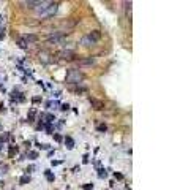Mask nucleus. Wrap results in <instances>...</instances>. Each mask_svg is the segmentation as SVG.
Returning <instances> with one entry per match:
<instances>
[{
  "label": "nucleus",
  "mask_w": 180,
  "mask_h": 190,
  "mask_svg": "<svg viewBox=\"0 0 180 190\" xmlns=\"http://www.w3.org/2000/svg\"><path fill=\"white\" fill-rule=\"evenodd\" d=\"M82 79H84V73L79 70H70L67 73V82H70V84H79Z\"/></svg>",
  "instance_id": "1"
},
{
  "label": "nucleus",
  "mask_w": 180,
  "mask_h": 190,
  "mask_svg": "<svg viewBox=\"0 0 180 190\" xmlns=\"http://www.w3.org/2000/svg\"><path fill=\"white\" fill-rule=\"evenodd\" d=\"M57 10H58V5H57V3H54V2H49V5L46 7L44 13L41 14V16H43V17H49V16H52V14H55V13H57Z\"/></svg>",
  "instance_id": "2"
},
{
  "label": "nucleus",
  "mask_w": 180,
  "mask_h": 190,
  "mask_svg": "<svg viewBox=\"0 0 180 190\" xmlns=\"http://www.w3.org/2000/svg\"><path fill=\"white\" fill-rule=\"evenodd\" d=\"M57 57L62 59V60H73V59L76 57V54H74L73 51H70V49H65V51L57 52Z\"/></svg>",
  "instance_id": "3"
},
{
  "label": "nucleus",
  "mask_w": 180,
  "mask_h": 190,
  "mask_svg": "<svg viewBox=\"0 0 180 190\" xmlns=\"http://www.w3.org/2000/svg\"><path fill=\"white\" fill-rule=\"evenodd\" d=\"M63 38H65V33H60V32L52 33V35L47 37V40H49L51 43H60V41H63Z\"/></svg>",
  "instance_id": "4"
},
{
  "label": "nucleus",
  "mask_w": 180,
  "mask_h": 190,
  "mask_svg": "<svg viewBox=\"0 0 180 190\" xmlns=\"http://www.w3.org/2000/svg\"><path fill=\"white\" fill-rule=\"evenodd\" d=\"M88 102H90V105H92L95 109H98V111L104 108V103L101 102V100H97V98H92V97H90V98H88Z\"/></svg>",
  "instance_id": "5"
},
{
  "label": "nucleus",
  "mask_w": 180,
  "mask_h": 190,
  "mask_svg": "<svg viewBox=\"0 0 180 190\" xmlns=\"http://www.w3.org/2000/svg\"><path fill=\"white\" fill-rule=\"evenodd\" d=\"M22 40L28 44V43H35V41H38V37H37V35H33V33H27V35H24V37H22Z\"/></svg>",
  "instance_id": "6"
},
{
  "label": "nucleus",
  "mask_w": 180,
  "mask_h": 190,
  "mask_svg": "<svg viewBox=\"0 0 180 190\" xmlns=\"http://www.w3.org/2000/svg\"><path fill=\"white\" fill-rule=\"evenodd\" d=\"M87 37H88L90 40H92L93 43H97V41L100 40V37H101V33H100V30H93V32H90V33L87 35Z\"/></svg>",
  "instance_id": "7"
},
{
  "label": "nucleus",
  "mask_w": 180,
  "mask_h": 190,
  "mask_svg": "<svg viewBox=\"0 0 180 190\" xmlns=\"http://www.w3.org/2000/svg\"><path fill=\"white\" fill-rule=\"evenodd\" d=\"M93 59L92 57H88V59H85V60H79V65L81 67H90V65H93Z\"/></svg>",
  "instance_id": "8"
},
{
  "label": "nucleus",
  "mask_w": 180,
  "mask_h": 190,
  "mask_svg": "<svg viewBox=\"0 0 180 190\" xmlns=\"http://www.w3.org/2000/svg\"><path fill=\"white\" fill-rule=\"evenodd\" d=\"M65 144H67V149H73L74 147V141H73V138H71V136H67V138H65Z\"/></svg>",
  "instance_id": "9"
},
{
  "label": "nucleus",
  "mask_w": 180,
  "mask_h": 190,
  "mask_svg": "<svg viewBox=\"0 0 180 190\" xmlns=\"http://www.w3.org/2000/svg\"><path fill=\"white\" fill-rule=\"evenodd\" d=\"M40 62H43V63H49V62H51L49 54H46V52H41V54H40Z\"/></svg>",
  "instance_id": "10"
},
{
  "label": "nucleus",
  "mask_w": 180,
  "mask_h": 190,
  "mask_svg": "<svg viewBox=\"0 0 180 190\" xmlns=\"http://www.w3.org/2000/svg\"><path fill=\"white\" fill-rule=\"evenodd\" d=\"M81 44H84V46H92V44H95L92 40H90L88 37H84L82 40H81Z\"/></svg>",
  "instance_id": "11"
},
{
  "label": "nucleus",
  "mask_w": 180,
  "mask_h": 190,
  "mask_svg": "<svg viewBox=\"0 0 180 190\" xmlns=\"http://www.w3.org/2000/svg\"><path fill=\"white\" fill-rule=\"evenodd\" d=\"M25 5H27V8H37L38 5H40V2H25Z\"/></svg>",
  "instance_id": "12"
},
{
  "label": "nucleus",
  "mask_w": 180,
  "mask_h": 190,
  "mask_svg": "<svg viewBox=\"0 0 180 190\" xmlns=\"http://www.w3.org/2000/svg\"><path fill=\"white\" fill-rule=\"evenodd\" d=\"M44 174H46V177H47V181H49V182L54 181V174H51V171H49V170H46V171H44Z\"/></svg>",
  "instance_id": "13"
},
{
  "label": "nucleus",
  "mask_w": 180,
  "mask_h": 190,
  "mask_svg": "<svg viewBox=\"0 0 180 190\" xmlns=\"http://www.w3.org/2000/svg\"><path fill=\"white\" fill-rule=\"evenodd\" d=\"M16 152H17V147H16V146H11V147H10V157H13Z\"/></svg>",
  "instance_id": "14"
},
{
  "label": "nucleus",
  "mask_w": 180,
  "mask_h": 190,
  "mask_svg": "<svg viewBox=\"0 0 180 190\" xmlns=\"http://www.w3.org/2000/svg\"><path fill=\"white\" fill-rule=\"evenodd\" d=\"M17 44H19V48H22V49H25V48H27V43H25V41H24L22 38L17 41Z\"/></svg>",
  "instance_id": "15"
},
{
  "label": "nucleus",
  "mask_w": 180,
  "mask_h": 190,
  "mask_svg": "<svg viewBox=\"0 0 180 190\" xmlns=\"http://www.w3.org/2000/svg\"><path fill=\"white\" fill-rule=\"evenodd\" d=\"M27 182H30V177L28 176H22L21 177V184H27Z\"/></svg>",
  "instance_id": "16"
},
{
  "label": "nucleus",
  "mask_w": 180,
  "mask_h": 190,
  "mask_svg": "<svg viewBox=\"0 0 180 190\" xmlns=\"http://www.w3.org/2000/svg\"><path fill=\"white\" fill-rule=\"evenodd\" d=\"M28 157H30V158H37V157H38V152L30 151V152H28Z\"/></svg>",
  "instance_id": "17"
},
{
  "label": "nucleus",
  "mask_w": 180,
  "mask_h": 190,
  "mask_svg": "<svg viewBox=\"0 0 180 190\" xmlns=\"http://www.w3.org/2000/svg\"><path fill=\"white\" fill-rule=\"evenodd\" d=\"M98 171H100V173H98V176H100V177H106V174H107V173H106V170L101 168V170H98Z\"/></svg>",
  "instance_id": "18"
},
{
  "label": "nucleus",
  "mask_w": 180,
  "mask_h": 190,
  "mask_svg": "<svg viewBox=\"0 0 180 190\" xmlns=\"http://www.w3.org/2000/svg\"><path fill=\"white\" fill-rule=\"evenodd\" d=\"M10 138V135L8 133H5V135H2V138H0V142H3V141H7Z\"/></svg>",
  "instance_id": "19"
},
{
  "label": "nucleus",
  "mask_w": 180,
  "mask_h": 190,
  "mask_svg": "<svg viewBox=\"0 0 180 190\" xmlns=\"http://www.w3.org/2000/svg\"><path fill=\"white\" fill-rule=\"evenodd\" d=\"M98 130H100V132H106V130H107V127H106L104 124H103V125H98Z\"/></svg>",
  "instance_id": "20"
},
{
  "label": "nucleus",
  "mask_w": 180,
  "mask_h": 190,
  "mask_svg": "<svg viewBox=\"0 0 180 190\" xmlns=\"http://www.w3.org/2000/svg\"><path fill=\"white\" fill-rule=\"evenodd\" d=\"M54 139H55V141H58V142H60V141H62V136H60L58 133H55V135H54Z\"/></svg>",
  "instance_id": "21"
},
{
  "label": "nucleus",
  "mask_w": 180,
  "mask_h": 190,
  "mask_svg": "<svg viewBox=\"0 0 180 190\" xmlns=\"http://www.w3.org/2000/svg\"><path fill=\"white\" fill-rule=\"evenodd\" d=\"M93 188V184H87V185H84V190H92Z\"/></svg>",
  "instance_id": "22"
},
{
  "label": "nucleus",
  "mask_w": 180,
  "mask_h": 190,
  "mask_svg": "<svg viewBox=\"0 0 180 190\" xmlns=\"http://www.w3.org/2000/svg\"><path fill=\"white\" fill-rule=\"evenodd\" d=\"M46 132H47V133L52 132V125H51V124H47V125H46Z\"/></svg>",
  "instance_id": "23"
},
{
  "label": "nucleus",
  "mask_w": 180,
  "mask_h": 190,
  "mask_svg": "<svg viewBox=\"0 0 180 190\" xmlns=\"http://www.w3.org/2000/svg\"><path fill=\"white\" fill-rule=\"evenodd\" d=\"M60 109H62V111H68V109H70V106L65 103V105H62V108H60Z\"/></svg>",
  "instance_id": "24"
},
{
  "label": "nucleus",
  "mask_w": 180,
  "mask_h": 190,
  "mask_svg": "<svg viewBox=\"0 0 180 190\" xmlns=\"http://www.w3.org/2000/svg\"><path fill=\"white\" fill-rule=\"evenodd\" d=\"M114 176H115V177H117V179H122V177H123V176H122V174H120V173H115V174H114Z\"/></svg>",
  "instance_id": "25"
},
{
  "label": "nucleus",
  "mask_w": 180,
  "mask_h": 190,
  "mask_svg": "<svg viewBox=\"0 0 180 190\" xmlns=\"http://www.w3.org/2000/svg\"><path fill=\"white\" fill-rule=\"evenodd\" d=\"M35 170V166H28V168H27V173H30V171H33Z\"/></svg>",
  "instance_id": "26"
},
{
  "label": "nucleus",
  "mask_w": 180,
  "mask_h": 190,
  "mask_svg": "<svg viewBox=\"0 0 180 190\" xmlns=\"http://www.w3.org/2000/svg\"><path fill=\"white\" fill-rule=\"evenodd\" d=\"M0 146H2V144H0ZM0 151H2V147H0Z\"/></svg>",
  "instance_id": "27"
}]
</instances>
